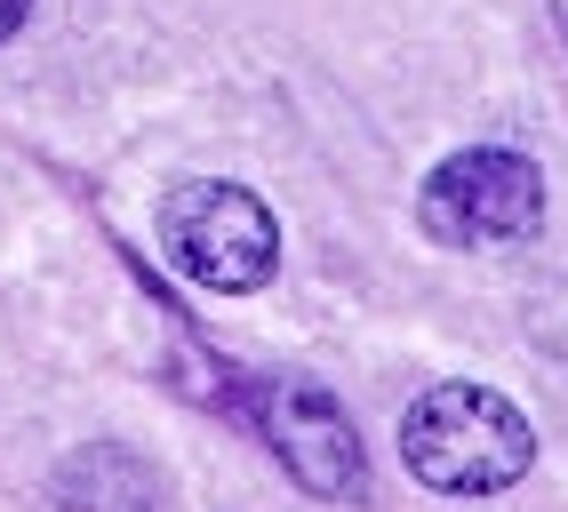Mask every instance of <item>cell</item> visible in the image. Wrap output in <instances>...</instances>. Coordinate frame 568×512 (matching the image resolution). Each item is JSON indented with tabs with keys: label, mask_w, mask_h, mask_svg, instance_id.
<instances>
[{
	"label": "cell",
	"mask_w": 568,
	"mask_h": 512,
	"mask_svg": "<svg viewBox=\"0 0 568 512\" xmlns=\"http://www.w3.org/2000/svg\"><path fill=\"white\" fill-rule=\"evenodd\" d=\"M161 240L176 256L184 280L216 288V297H248V288L273 280L281 265V225L248 185H224V176H201V185H176L161 208Z\"/></svg>",
	"instance_id": "obj_3"
},
{
	"label": "cell",
	"mask_w": 568,
	"mask_h": 512,
	"mask_svg": "<svg viewBox=\"0 0 568 512\" xmlns=\"http://www.w3.org/2000/svg\"><path fill=\"white\" fill-rule=\"evenodd\" d=\"M416 216L440 248H505L528 240L545 225V168L513 153V144H465L448 153L425 193H416Z\"/></svg>",
	"instance_id": "obj_2"
},
{
	"label": "cell",
	"mask_w": 568,
	"mask_h": 512,
	"mask_svg": "<svg viewBox=\"0 0 568 512\" xmlns=\"http://www.w3.org/2000/svg\"><path fill=\"white\" fill-rule=\"evenodd\" d=\"M49 496H57V512H161V472L136 449L89 441V449H72L57 464Z\"/></svg>",
	"instance_id": "obj_5"
},
{
	"label": "cell",
	"mask_w": 568,
	"mask_h": 512,
	"mask_svg": "<svg viewBox=\"0 0 568 512\" xmlns=\"http://www.w3.org/2000/svg\"><path fill=\"white\" fill-rule=\"evenodd\" d=\"M400 464L440 496H497L537 464V432L488 385H433L400 417Z\"/></svg>",
	"instance_id": "obj_1"
},
{
	"label": "cell",
	"mask_w": 568,
	"mask_h": 512,
	"mask_svg": "<svg viewBox=\"0 0 568 512\" xmlns=\"http://www.w3.org/2000/svg\"><path fill=\"white\" fill-rule=\"evenodd\" d=\"M552 24H560V41H568V0H552Z\"/></svg>",
	"instance_id": "obj_7"
},
{
	"label": "cell",
	"mask_w": 568,
	"mask_h": 512,
	"mask_svg": "<svg viewBox=\"0 0 568 512\" xmlns=\"http://www.w3.org/2000/svg\"><path fill=\"white\" fill-rule=\"evenodd\" d=\"M24 17H32V0H0V41H9V32H17Z\"/></svg>",
	"instance_id": "obj_6"
},
{
	"label": "cell",
	"mask_w": 568,
	"mask_h": 512,
	"mask_svg": "<svg viewBox=\"0 0 568 512\" xmlns=\"http://www.w3.org/2000/svg\"><path fill=\"white\" fill-rule=\"evenodd\" d=\"M248 424L264 432V449L288 464V481L305 489V496L353 504L368 489V449H361L353 417L336 409L321 385H256Z\"/></svg>",
	"instance_id": "obj_4"
}]
</instances>
